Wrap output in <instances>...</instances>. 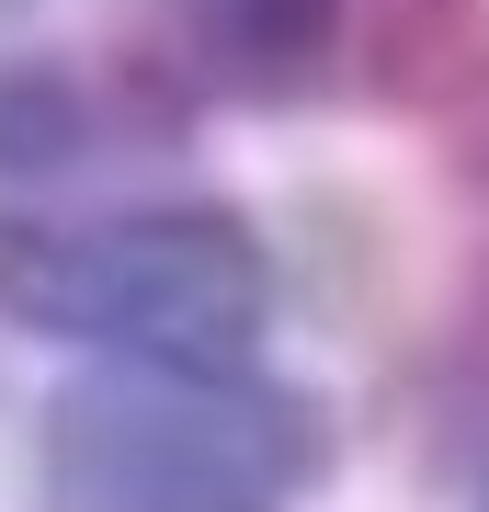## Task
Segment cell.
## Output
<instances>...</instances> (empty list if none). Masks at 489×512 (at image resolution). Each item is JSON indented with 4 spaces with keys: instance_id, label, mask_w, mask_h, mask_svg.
Segmentation results:
<instances>
[{
    "instance_id": "5b68a950",
    "label": "cell",
    "mask_w": 489,
    "mask_h": 512,
    "mask_svg": "<svg viewBox=\"0 0 489 512\" xmlns=\"http://www.w3.org/2000/svg\"><path fill=\"white\" fill-rule=\"evenodd\" d=\"M0 12H35V0H0Z\"/></svg>"
},
{
    "instance_id": "277c9868",
    "label": "cell",
    "mask_w": 489,
    "mask_h": 512,
    "mask_svg": "<svg viewBox=\"0 0 489 512\" xmlns=\"http://www.w3.org/2000/svg\"><path fill=\"white\" fill-rule=\"evenodd\" d=\"M114 103L91 69H69V57H12L0 69V183H57V171H80V160H103L114 137Z\"/></svg>"
},
{
    "instance_id": "3957f363",
    "label": "cell",
    "mask_w": 489,
    "mask_h": 512,
    "mask_svg": "<svg viewBox=\"0 0 489 512\" xmlns=\"http://www.w3.org/2000/svg\"><path fill=\"white\" fill-rule=\"evenodd\" d=\"M182 35L228 92L262 103H319V92L410 103L478 35V0H182Z\"/></svg>"
},
{
    "instance_id": "6da1fadb",
    "label": "cell",
    "mask_w": 489,
    "mask_h": 512,
    "mask_svg": "<svg viewBox=\"0 0 489 512\" xmlns=\"http://www.w3.org/2000/svg\"><path fill=\"white\" fill-rule=\"evenodd\" d=\"M0 319L103 365H251L273 251L239 205H0Z\"/></svg>"
},
{
    "instance_id": "7a4b0ae2",
    "label": "cell",
    "mask_w": 489,
    "mask_h": 512,
    "mask_svg": "<svg viewBox=\"0 0 489 512\" xmlns=\"http://www.w3.org/2000/svg\"><path fill=\"white\" fill-rule=\"evenodd\" d=\"M35 456L57 512H308L342 433L262 365H91Z\"/></svg>"
},
{
    "instance_id": "8992f818",
    "label": "cell",
    "mask_w": 489,
    "mask_h": 512,
    "mask_svg": "<svg viewBox=\"0 0 489 512\" xmlns=\"http://www.w3.org/2000/svg\"><path fill=\"white\" fill-rule=\"evenodd\" d=\"M478 512H489V501H478Z\"/></svg>"
}]
</instances>
